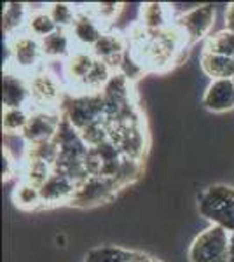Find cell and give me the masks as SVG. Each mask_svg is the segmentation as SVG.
<instances>
[{
    "label": "cell",
    "instance_id": "cell-3",
    "mask_svg": "<svg viewBox=\"0 0 234 262\" xmlns=\"http://www.w3.org/2000/svg\"><path fill=\"white\" fill-rule=\"evenodd\" d=\"M231 232L222 227L208 226L190 242L187 250L189 262H229Z\"/></svg>",
    "mask_w": 234,
    "mask_h": 262
},
{
    "label": "cell",
    "instance_id": "cell-32",
    "mask_svg": "<svg viewBox=\"0 0 234 262\" xmlns=\"http://www.w3.org/2000/svg\"><path fill=\"white\" fill-rule=\"evenodd\" d=\"M229 262H234V232L231 234V257H229Z\"/></svg>",
    "mask_w": 234,
    "mask_h": 262
},
{
    "label": "cell",
    "instance_id": "cell-21",
    "mask_svg": "<svg viewBox=\"0 0 234 262\" xmlns=\"http://www.w3.org/2000/svg\"><path fill=\"white\" fill-rule=\"evenodd\" d=\"M30 116H32V107H12L2 111V131L6 137L12 135H23L27 128Z\"/></svg>",
    "mask_w": 234,
    "mask_h": 262
},
{
    "label": "cell",
    "instance_id": "cell-25",
    "mask_svg": "<svg viewBox=\"0 0 234 262\" xmlns=\"http://www.w3.org/2000/svg\"><path fill=\"white\" fill-rule=\"evenodd\" d=\"M203 51L220 54V56L234 58V33L225 30V28L211 33L205 40V44H203Z\"/></svg>",
    "mask_w": 234,
    "mask_h": 262
},
{
    "label": "cell",
    "instance_id": "cell-17",
    "mask_svg": "<svg viewBox=\"0 0 234 262\" xmlns=\"http://www.w3.org/2000/svg\"><path fill=\"white\" fill-rule=\"evenodd\" d=\"M42 54L48 63H63L77 49L69 30H58L40 40Z\"/></svg>",
    "mask_w": 234,
    "mask_h": 262
},
{
    "label": "cell",
    "instance_id": "cell-6",
    "mask_svg": "<svg viewBox=\"0 0 234 262\" xmlns=\"http://www.w3.org/2000/svg\"><path fill=\"white\" fill-rule=\"evenodd\" d=\"M217 11L214 4H196L190 11L175 18L177 30L184 35L187 44L206 40L215 27Z\"/></svg>",
    "mask_w": 234,
    "mask_h": 262
},
{
    "label": "cell",
    "instance_id": "cell-23",
    "mask_svg": "<svg viewBox=\"0 0 234 262\" xmlns=\"http://www.w3.org/2000/svg\"><path fill=\"white\" fill-rule=\"evenodd\" d=\"M12 200L18 205L21 210H39L44 208L42 205V196H40V187L28 184V182L18 180L12 192Z\"/></svg>",
    "mask_w": 234,
    "mask_h": 262
},
{
    "label": "cell",
    "instance_id": "cell-16",
    "mask_svg": "<svg viewBox=\"0 0 234 262\" xmlns=\"http://www.w3.org/2000/svg\"><path fill=\"white\" fill-rule=\"evenodd\" d=\"M140 27L147 32H163L175 25V14L169 4L148 2L140 7Z\"/></svg>",
    "mask_w": 234,
    "mask_h": 262
},
{
    "label": "cell",
    "instance_id": "cell-33",
    "mask_svg": "<svg viewBox=\"0 0 234 262\" xmlns=\"http://www.w3.org/2000/svg\"><path fill=\"white\" fill-rule=\"evenodd\" d=\"M152 262H161V260H157V259H154V260H152Z\"/></svg>",
    "mask_w": 234,
    "mask_h": 262
},
{
    "label": "cell",
    "instance_id": "cell-28",
    "mask_svg": "<svg viewBox=\"0 0 234 262\" xmlns=\"http://www.w3.org/2000/svg\"><path fill=\"white\" fill-rule=\"evenodd\" d=\"M25 158L48 163L54 168V163H56L58 158H59V150H58V145L54 143V140L33 143V145L27 147V154H25Z\"/></svg>",
    "mask_w": 234,
    "mask_h": 262
},
{
    "label": "cell",
    "instance_id": "cell-31",
    "mask_svg": "<svg viewBox=\"0 0 234 262\" xmlns=\"http://www.w3.org/2000/svg\"><path fill=\"white\" fill-rule=\"evenodd\" d=\"M224 28L234 33V2H231L227 7H225V12H224Z\"/></svg>",
    "mask_w": 234,
    "mask_h": 262
},
{
    "label": "cell",
    "instance_id": "cell-11",
    "mask_svg": "<svg viewBox=\"0 0 234 262\" xmlns=\"http://www.w3.org/2000/svg\"><path fill=\"white\" fill-rule=\"evenodd\" d=\"M2 105L4 108L12 107H30L32 96H30L28 75H23L12 69H4L2 77Z\"/></svg>",
    "mask_w": 234,
    "mask_h": 262
},
{
    "label": "cell",
    "instance_id": "cell-22",
    "mask_svg": "<svg viewBox=\"0 0 234 262\" xmlns=\"http://www.w3.org/2000/svg\"><path fill=\"white\" fill-rule=\"evenodd\" d=\"M53 170L54 168L48 163L25 158L19 166V180L28 182V184L35 185V187H40V185L49 179Z\"/></svg>",
    "mask_w": 234,
    "mask_h": 262
},
{
    "label": "cell",
    "instance_id": "cell-1",
    "mask_svg": "<svg viewBox=\"0 0 234 262\" xmlns=\"http://www.w3.org/2000/svg\"><path fill=\"white\" fill-rule=\"evenodd\" d=\"M198 212L210 226L234 232V187L214 184L203 189L198 196Z\"/></svg>",
    "mask_w": 234,
    "mask_h": 262
},
{
    "label": "cell",
    "instance_id": "cell-34",
    "mask_svg": "<svg viewBox=\"0 0 234 262\" xmlns=\"http://www.w3.org/2000/svg\"><path fill=\"white\" fill-rule=\"evenodd\" d=\"M231 81H232V84H234V77H232V79H231Z\"/></svg>",
    "mask_w": 234,
    "mask_h": 262
},
{
    "label": "cell",
    "instance_id": "cell-12",
    "mask_svg": "<svg viewBox=\"0 0 234 262\" xmlns=\"http://www.w3.org/2000/svg\"><path fill=\"white\" fill-rule=\"evenodd\" d=\"M75 189H77V184L74 180L63 175V173L53 170L49 179L40 185L42 205H44V208L70 205L72 200H74Z\"/></svg>",
    "mask_w": 234,
    "mask_h": 262
},
{
    "label": "cell",
    "instance_id": "cell-9",
    "mask_svg": "<svg viewBox=\"0 0 234 262\" xmlns=\"http://www.w3.org/2000/svg\"><path fill=\"white\" fill-rule=\"evenodd\" d=\"M95 54L89 49H75L74 53L61 63L59 69V77H61L63 84H65L69 93H77L86 81L89 72L95 67Z\"/></svg>",
    "mask_w": 234,
    "mask_h": 262
},
{
    "label": "cell",
    "instance_id": "cell-15",
    "mask_svg": "<svg viewBox=\"0 0 234 262\" xmlns=\"http://www.w3.org/2000/svg\"><path fill=\"white\" fill-rule=\"evenodd\" d=\"M54 143L58 145L59 158L65 159H82L84 161V158L89 152V147L84 142L80 131L75 129L65 119L61 121V126H59L56 137H54Z\"/></svg>",
    "mask_w": 234,
    "mask_h": 262
},
{
    "label": "cell",
    "instance_id": "cell-8",
    "mask_svg": "<svg viewBox=\"0 0 234 262\" xmlns=\"http://www.w3.org/2000/svg\"><path fill=\"white\" fill-rule=\"evenodd\" d=\"M63 116L61 111H49V108H32V116L23 131V140L28 145L42 142H51L56 137Z\"/></svg>",
    "mask_w": 234,
    "mask_h": 262
},
{
    "label": "cell",
    "instance_id": "cell-14",
    "mask_svg": "<svg viewBox=\"0 0 234 262\" xmlns=\"http://www.w3.org/2000/svg\"><path fill=\"white\" fill-rule=\"evenodd\" d=\"M127 35H122L121 32L109 28L107 32L101 35V39L91 48V53L95 54L98 60L109 63L114 70H117V65L121 63L122 56L127 51Z\"/></svg>",
    "mask_w": 234,
    "mask_h": 262
},
{
    "label": "cell",
    "instance_id": "cell-29",
    "mask_svg": "<svg viewBox=\"0 0 234 262\" xmlns=\"http://www.w3.org/2000/svg\"><path fill=\"white\" fill-rule=\"evenodd\" d=\"M93 14L96 16L101 23L107 28H112V25L119 19V16L122 14V11L126 9L124 4H116V2H103V4H91L89 6Z\"/></svg>",
    "mask_w": 234,
    "mask_h": 262
},
{
    "label": "cell",
    "instance_id": "cell-26",
    "mask_svg": "<svg viewBox=\"0 0 234 262\" xmlns=\"http://www.w3.org/2000/svg\"><path fill=\"white\" fill-rule=\"evenodd\" d=\"M48 11L51 18L56 23L59 30H70L79 14V7L69 2H53L48 4Z\"/></svg>",
    "mask_w": 234,
    "mask_h": 262
},
{
    "label": "cell",
    "instance_id": "cell-30",
    "mask_svg": "<svg viewBox=\"0 0 234 262\" xmlns=\"http://www.w3.org/2000/svg\"><path fill=\"white\" fill-rule=\"evenodd\" d=\"M19 166L21 164H19L18 159H14L9 152L4 150V154H2V175H4V179H11V177H14L16 170L19 171Z\"/></svg>",
    "mask_w": 234,
    "mask_h": 262
},
{
    "label": "cell",
    "instance_id": "cell-13",
    "mask_svg": "<svg viewBox=\"0 0 234 262\" xmlns=\"http://www.w3.org/2000/svg\"><path fill=\"white\" fill-rule=\"evenodd\" d=\"M201 103L208 112L214 114L234 111V84L231 79H217L208 82Z\"/></svg>",
    "mask_w": 234,
    "mask_h": 262
},
{
    "label": "cell",
    "instance_id": "cell-24",
    "mask_svg": "<svg viewBox=\"0 0 234 262\" xmlns=\"http://www.w3.org/2000/svg\"><path fill=\"white\" fill-rule=\"evenodd\" d=\"M135 250H127V248L116 247V245H101V247L91 248L84 262H127L133 257Z\"/></svg>",
    "mask_w": 234,
    "mask_h": 262
},
{
    "label": "cell",
    "instance_id": "cell-4",
    "mask_svg": "<svg viewBox=\"0 0 234 262\" xmlns=\"http://www.w3.org/2000/svg\"><path fill=\"white\" fill-rule=\"evenodd\" d=\"M61 116L79 131L105 119L101 93H69L61 105Z\"/></svg>",
    "mask_w": 234,
    "mask_h": 262
},
{
    "label": "cell",
    "instance_id": "cell-5",
    "mask_svg": "<svg viewBox=\"0 0 234 262\" xmlns=\"http://www.w3.org/2000/svg\"><path fill=\"white\" fill-rule=\"evenodd\" d=\"M30 84V96H32V108H49V111H61V105L65 101L67 91L65 84H63L61 77L46 65L40 70L33 72L28 75Z\"/></svg>",
    "mask_w": 234,
    "mask_h": 262
},
{
    "label": "cell",
    "instance_id": "cell-7",
    "mask_svg": "<svg viewBox=\"0 0 234 262\" xmlns=\"http://www.w3.org/2000/svg\"><path fill=\"white\" fill-rule=\"evenodd\" d=\"M119 191L121 189L117 187V184L112 179L101 175H89L88 179L77 184L74 200L70 205L77 206V208H93V206L112 201Z\"/></svg>",
    "mask_w": 234,
    "mask_h": 262
},
{
    "label": "cell",
    "instance_id": "cell-19",
    "mask_svg": "<svg viewBox=\"0 0 234 262\" xmlns=\"http://www.w3.org/2000/svg\"><path fill=\"white\" fill-rule=\"evenodd\" d=\"M28 16H30V4H23V2L6 4L2 11V30L6 33V37H12L25 32Z\"/></svg>",
    "mask_w": 234,
    "mask_h": 262
},
{
    "label": "cell",
    "instance_id": "cell-18",
    "mask_svg": "<svg viewBox=\"0 0 234 262\" xmlns=\"http://www.w3.org/2000/svg\"><path fill=\"white\" fill-rule=\"evenodd\" d=\"M199 69L210 81L234 77V58L220 56V54L201 51L199 54Z\"/></svg>",
    "mask_w": 234,
    "mask_h": 262
},
{
    "label": "cell",
    "instance_id": "cell-2",
    "mask_svg": "<svg viewBox=\"0 0 234 262\" xmlns=\"http://www.w3.org/2000/svg\"><path fill=\"white\" fill-rule=\"evenodd\" d=\"M7 69H12L23 75H32L46 65L42 46L37 37L28 32H21L18 35L6 37Z\"/></svg>",
    "mask_w": 234,
    "mask_h": 262
},
{
    "label": "cell",
    "instance_id": "cell-10",
    "mask_svg": "<svg viewBox=\"0 0 234 262\" xmlns=\"http://www.w3.org/2000/svg\"><path fill=\"white\" fill-rule=\"evenodd\" d=\"M107 30L109 28L93 14L89 6H86V7H79V14L75 18V23L72 25L69 32L79 49L91 51L93 46L101 39V35Z\"/></svg>",
    "mask_w": 234,
    "mask_h": 262
},
{
    "label": "cell",
    "instance_id": "cell-20",
    "mask_svg": "<svg viewBox=\"0 0 234 262\" xmlns=\"http://www.w3.org/2000/svg\"><path fill=\"white\" fill-rule=\"evenodd\" d=\"M56 30H58V27L53 21V18H51L48 6H42V7L30 6V16H28L25 32H28L30 35H33L39 40H42L48 35H51V33H54Z\"/></svg>",
    "mask_w": 234,
    "mask_h": 262
},
{
    "label": "cell",
    "instance_id": "cell-27",
    "mask_svg": "<svg viewBox=\"0 0 234 262\" xmlns=\"http://www.w3.org/2000/svg\"><path fill=\"white\" fill-rule=\"evenodd\" d=\"M143 173V161H137V159L122 158L121 166L114 177V182L117 184L119 189H126L127 185H133Z\"/></svg>",
    "mask_w": 234,
    "mask_h": 262
}]
</instances>
